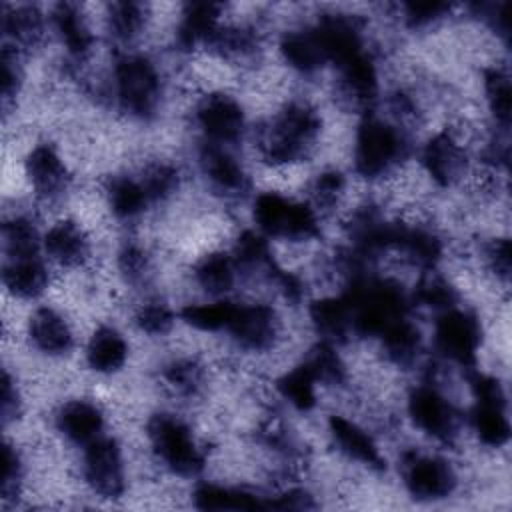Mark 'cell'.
<instances>
[{"instance_id": "cell-6", "label": "cell", "mask_w": 512, "mask_h": 512, "mask_svg": "<svg viewBox=\"0 0 512 512\" xmlns=\"http://www.w3.org/2000/svg\"><path fill=\"white\" fill-rule=\"evenodd\" d=\"M470 384L476 396L472 426L478 438L492 448L506 444L510 436V424L506 418V400L502 386L498 384V380L484 374H474L470 378Z\"/></svg>"}, {"instance_id": "cell-14", "label": "cell", "mask_w": 512, "mask_h": 512, "mask_svg": "<svg viewBox=\"0 0 512 512\" xmlns=\"http://www.w3.org/2000/svg\"><path fill=\"white\" fill-rule=\"evenodd\" d=\"M26 176L44 198L58 196L68 184V172L56 150L48 144L36 146L26 158Z\"/></svg>"}, {"instance_id": "cell-32", "label": "cell", "mask_w": 512, "mask_h": 512, "mask_svg": "<svg viewBox=\"0 0 512 512\" xmlns=\"http://www.w3.org/2000/svg\"><path fill=\"white\" fill-rule=\"evenodd\" d=\"M2 28L6 36H10L12 42L20 46H34L44 34L42 14L34 6H20L8 12L4 16Z\"/></svg>"}, {"instance_id": "cell-20", "label": "cell", "mask_w": 512, "mask_h": 512, "mask_svg": "<svg viewBox=\"0 0 512 512\" xmlns=\"http://www.w3.org/2000/svg\"><path fill=\"white\" fill-rule=\"evenodd\" d=\"M220 6L212 2H192L186 4L182 20L178 24L176 40L180 48H194L198 42H208L218 28Z\"/></svg>"}, {"instance_id": "cell-19", "label": "cell", "mask_w": 512, "mask_h": 512, "mask_svg": "<svg viewBox=\"0 0 512 512\" xmlns=\"http://www.w3.org/2000/svg\"><path fill=\"white\" fill-rule=\"evenodd\" d=\"M48 256L62 266H78L88 256V240L80 226L74 222H58L44 236Z\"/></svg>"}, {"instance_id": "cell-24", "label": "cell", "mask_w": 512, "mask_h": 512, "mask_svg": "<svg viewBox=\"0 0 512 512\" xmlns=\"http://www.w3.org/2000/svg\"><path fill=\"white\" fill-rule=\"evenodd\" d=\"M310 318L316 330L326 340H342L352 326V310L348 300L342 298H322L312 304Z\"/></svg>"}, {"instance_id": "cell-4", "label": "cell", "mask_w": 512, "mask_h": 512, "mask_svg": "<svg viewBox=\"0 0 512 512\" xmlns=\"http://www.w3.org/2000/svg\"><path fill=\"white\" fill-rule=\"evenodd\" d=\"M148 438L158 458L180 476H196L204 468V456L188 426L168 414H156L148 422Z\"/></svg>"}, {"instance_id": "cell-41", "label": "cell", "mask_w": 512, "mask_h": 512, "mask_svg": "<svg viewBox=\"0 0 512 512\" xmlns=\"http://www.w3.org/2000/svg\"><path fill=\"white\" fill-rule=\"evenodd\" d=\"M168 384L180 394H194L202 380V370L192 360H176L164 372Z\"/></svg>"}, {"instance_id": "cell-34", "label": "cell", "mask_w": 512, "mask_h": 512, "mask_svg": "<svg viewBox=\"0 0 512 512\" xmlns=\"http://www.w3.org/2000/svg\"><path fill=\"white\" fill-rule=\"evenodd\" d=\"M232 302H214V304H190L182 310V320L198 330H222L228 326L232 316Z\"/></svg>"}, {"instance_id": "cell-36", "label": "cell", "mask_w": 512, "mask_h": 512, "mask_svg": "<svg viewBox=\"0 0 512 512\" xmlns=\"http://www.w3.org/2000/svg\"><path fill=\"white\" fill-rule=\"evenodd\" d=\"M146 20V8L138 2L110 4V28L120 40H132Z\"/></svg>"}, {"instance_id": "cell-43", "label": "cell", "mask_w": 512, "mask_h": 512, "mask_svg": "<svg viewBox=\"0 0 512 512\" xmlns=\"http://www.w3.org/2000/svg\"><path fill=\"white\" fill-rule=\"evenodd\" d=\"M344 188V178L340 172L336 170H330V172H324L316 178L314 182V200L318 206H332L340 192Z\"/></svg>"}, {"instance_id": "cell-5", "label": "cell", "mask_w": 512, "mask_h": 512, "mask_svg": "<svg viewBox=\"0 0 512 512\" xmlns=\"http://www.w3.org/2000/svg\"><path fill=\"white\" fill-rule=\"evenodd\" d=\"M114 88L126 112L146 118L156 110L160 78L148 58L136 54L120 56L114 64Z\"/></svg>"}, {"instance_id": "cell-26", "label": "cell", "mask_w": 512, "mask_h": 512, "mask_svg": "<svg viewBox=\"0 0 512 512\" xmlns=\"http://www.w3.org/2000/svg\"><path fill=\"white\" fill-rule=\"evenodd\" d=\"M340 76L342 86L350 98H354L358 104H370L376 96V70L372 60L362 52L348 62L340 64Z\"/></svg>"}, {"instance_id": "cell-37", "label": "cell", "mask_w": 512, "mask_h": 512, "mask_svg": "<svg viewBox=\"0 0 512 512\" xmlns=\"http://www.w3.org/2000/svg\"><path fill=\"white\" fill-rule=\"evenodd\" d=\"M484 88H486V98H488V104H490V110H492L496 122L506 128L508 122H510V82H508V76L498 68L486 70Z\"/></svg>"}, {"instance_id": "cell-7", "label": "cell", "mask_w": 512, "mask_h": 512, "mask_svg": "<svg viewBox=\"0 0 512 512\" xmlns=\"http://www.w3.org/2000/svg\"><path fill=\"white\" fill-rule=\"evenodd\" d=\"M480 322L474 314L464 310H444L434 328V340L436 348L450 358L452 362H458L460 366H474L476 352L480 346Z\"/></svg>"}, {"instance_id": "cell-1", "label": "cell", "mask_w": 512, "mask_h": 512, "mask_svg": "<svg viewBox=\"0 0 512 512\" xmlns=\"http://www.w3.org/2000/svg\"><path fill=\"white\" fill-rule=\"evenodd\" d=\"M320 130L316 112L304 104H290L272 124L262 152L272 164H290L306 154Z\"/></svg>"}, {"instance_id": "cell-8", "label": "cell", "mask_w": 512, "mask_h": 512, "mask_svg": "<svg viewBox=\"0 0 512 512\" xmlns=\"http://www.w3.org/2000/svg\"><path fill=\"white\" fill-rule=\"evenodd\" d=\"M402 476L408 492L420 500H438L448 496L456 486V476L450 464L436 456L410 452L404 456Z\"/></svg>"}, {"instance_id": "cell-42", "label": "cell", "mask_w": 512, "mask_h": 512, "mask_svg": "<svg viewBox=\"0 0 512 512\" xmlns=\"http://www.w3.org/2000/svg\"><path fill=\"white\" fill-rule=\"evenodd\" d=\"M450 10L444 2H408L404 4L406 20L410 26H426L438 18H442Z\"/></svg>"}, {"instance_id": "cell-11", "label": "cell", "mask_w": 512, "mask_h": 512, "mask_svg": "<svg viewBox=\"0 0 512 512\" xmlns=\"http://www.w3.org/2000/svg\"><path fill=\"white\" fill-rule=\"evenodd\" d=\"M196 118L212 144L236 142L244 130V112L240 104L226 94L206 96L196 110Z\"/></svg>"}, {"instance_id": "cell-17", "label": "cell", "mask_w": 512, "mask_h": 512, "mask_svg": "<svg viewBox=\"0 0 512 512\" xmlns=\"http://www.w3.org/2000/svg\"><path fill=\"white\" fill-rule=\"evenodd\" d=\"M56 424L68 440L76 444H90L100 436L102 412L86 400H72L60 408Z\"/></svg>"}, {"instance_id": "cell-38", "label": "cell", "mask_w": 512, "mask_h": 512, "mask_svg": "<svg viewBox=\"0 0 512 512\" xmlns=\"http://www.w3.org/2000/svg\"><path fill=\"white\" fill-rule=\"evenodd\" d=\"M414 298L416 302H420L422 306H428V308H434V310H450L454 308L456 300H458V294L456 290L440 276H426L416 292H414Z\"/></svg>"}, {"instance_id": "cell-12", "label": "cell", "mask_w": 512, "mask_h": 512, "mask_svg": "<svg viewBox=\"0 0 512 512\" xmlns=\"http://www.w3.org/2000/svg\"><path fill=\"white\" fill-rule=\"evenodd\" d=\"M226 330L248 350H266L272 346L276 336L274 310L264 304L236 306L228 320Z\"/></svg>"}, {"instance_id": "cell-45", "label": "cell", "mask_w": 512, "mask_h": 512, "mask_svg": "<svg viewBox=\"0 0 512 512\" xmlns=\"http://www.w3.org/2000/svg\"><path fill=\"white\" fill-rule=\"evenodd\" d=\"M20 84V68H18V56L10 50V46H4L2 50V96L4 102L12 100L18 92Z\"/></svg>"}, {"instance_id": "cell-10", "label": "cell", "mask_w": 512, "mask_h": 512, "mask_svg": "<svg viewBox=\"0 0 512 512\" xmlns=\"http://www.w3.org/2000/svg\"><path fill=\"white\" fill-rule=\"evenodd\" d=\"M408 412L420 430L442 442H450L458 432L456 408L432 386H418L410 394Z\"/></svg>"}, {"instance_id": "cell-44", "label": "cell", "mask_w": 512, "mask_h": 512, "mask_svg": "<svg viewBox=\"0 0 512 512\" xmlns=\"http://www.w3.org/2000/svg\"><path fill=\"white\" fill-rule=\"evenodd\" d=\"M20 478H22V464H20L18 452L10 444H6L4 446V470H2V496L6 500L18 494Z\"/></svg>"}, {"instance_id": "cell-15", "label": "cell", "mask_w": 512, "mask_h": 512, "mask_svg": "<svg viewBox=\"0 0 512 512\" xmlns=\"http://www.w3.org/2000/svg\"><path fill=\"white\" fill-rule=\"evenodd\" d=\"M330 434L342 454H346L352 460H358L374 470L384 468V460L374 444V440L354 422L346 420L344 416H330L328 420Z\"/></svg>"}, {"instance_id": "cell-28", "label": "cell", "mask_w": 512, "mask_h": 512, "mask_svg": "<svg viewBox=\"0 0 512 512\" xmlns=\"http://www.w3.org/2000/svg\"><path fill=\"white\" fill-rule=\"evenodd\" d=\"M236 262L228 254L212 252L196 266V280L208 294H224L234 286Z\"/></svg>"}, {"instance_id": "cell-21", "label": "cell", "mask_w": 512, "mask_h": 512, "mask_svg": "<svg viewBox=\"0 0 512 512\" xmlns=\"http://www.w3.org/2000/svg\"><path fill=\"white\" fill-rule=\"evenodd\" d=\"M128 356V346L124 338L110 326H100L86 348L88 366L96 372L110 374L124 366Z\"/></svg>"}, {"instance_id": "cell-30", "label": "cell", "mask_w": 512, "mask_h": 512, "mask_svg": "<svg viewBox=\"0 0 512 512\" xmlns=\"http://www.w3.org/2000/svg\"><path fill=\"white\" fill-rule=\"evenodd\" d=\"M108 202L118 218H134L150 200L140 182L120 176L114 178L108 186Z\"/></svg>"}, {"instance_id": "cell-40", "label": "cell", "mask_w": 512, "mask_h": 512, "mask_svg": "<svg viewBox=\"0 0 512 512\" xmlns=\"http://www.w3.org/2000/svg\"><path fill=\"white\" fill-rule=\"evenodd\" d=\"M136 324L142 332L152 334V336H160V334H166L172 328L174 314L162 302H148V304L138 308Z\"/></svg>"}, {"instance_id": "cell-27", "label": "cell", "mask_w": 512, "mask_h": 512, "mask_svg": "<svg viewBox=\"0 0 512 512\" xmlns=\"http://www.w3.org/2000/svg\"><path fill=\"white\" fill-rule=\"evenodd\" d=\"M280 50L286 62L304 74L318 70L326 62L324 52L312 30L286 34L280 42Z\"/></svg>"}, {"instance_id": "cell-9", "label": "cell", "mask_w": 512, "mask_h": 512, "mask_svg": "<svg viewBox=\"0 0 512 512\" xmlns=\"http://www.w3.org/2000/svg\"><path fill=\"white\" fill-rule=\"evenodd\" d=\"M84 476L90 488L104 498H118L124 492V468L118 444L112 438H96L84 454Z\"/></svg>"}, {"instance_id": "cell-3", "label": "cell", "mask_w": 512, "mask_h": 512, "mask_svg": "<svg viewBox=\"0 0 512 512\" xmlns=\"http://www.w3.org/2000/svg\"><path fill=\"white\" fill-rule=\"evenodd\" d=\"M258 228L274 238L310 240L318 234V218L308 204L292 202L276 192L260 194L254 202Z\"/></svg>"}, {"instance_id": "cell-35", "label": "cell", "mask_w": 512, "mask_h": 512, "mask_svg": "<svg viewBox=\"0 0 512 512\" xmlns=\"http://www.w3.org/2000/svg\"><path fill=\"white\" fill-rule=\"evenodd\" d=\"M304 364L314 374L316 382H328V384H342L344 382V364L340 362L338 354L328 342L318 344L310 350Z\"/></svg>"}, {"instance_id": "cell-2", "label": "cell", "mask_w": 512, "mask_h": 512, "mask_svg": "<svg viewBox=\"0 0 512 512\" xmlns=\"http://www.w3.org/2000/svg\"><path fill=\"white\" fill-rule=\"evenodd\" d=\"M408 142L398 128L378 116H368L358 126L354 166L366 178L384 174L392 164L406 156Z\"/></svg>"}, {"instance_id": "cell-25", "label": "cell", "mask_w": 512, "mask_h": 512, "mask_svg": "<svg viewBox=\"0 0 512 512\" xmlns=\"http://www.w3.org/2000/svg\"><path fill=\"white\" fill-rule=\"evenodd\" d=\"M52 20H54L56 32L60 34L62 42L66 44L72 56L82 58L84 54H88L92 46V34L74 4H66V2L56 4L52 12Z\"/></svg>"}, {"instance_id": "cell-33", "label": "cell", "mask_w": 512, "mask_h": 512, "mask_svg": "<svg viewBox=\"0 0 512 512\" xmlns=\"http://www.w3.org/2000/svg\"><path fill=\"white\" fill-rule=\"evenodd\" d=\"M4 246L10 260L38 256L40 238L34 224L28 218L16 216L4 224Z\"/></svg>"}, {"instance_id": "cell-16", "label": "cell", "mask_w": 512, "mask_h": 512, "mask_svg": "<svg viewBox=\"0 0 512 512\" xmlns=\"http://www.w3.org/2000/svg\"><path fill=\"white\" fill-rule=\"evenodd\" d=\"M200 162H202L204 174L208 176L212 186H216L220 192L242 194L246 190L248 180L242 166L220 144L204 146L200 154Z\"/></svg>"}, {"instance_id": "cell-13", "label": "cell", "mask_w": 512, "mask_h": 512, "mask_svg": "<svg viewBox=\"0 0 512 512\" xmlns=\"http://www.w3.org/2000/svg\"><path fill=\"white\" fill-rule=\"evenodd\" d=\"M422 162L426 172L432 176V180L440 186L454 184L466 166V156L458 140L448 134L440 132L434 138L428 140L422 152Z\"/></svg>"}, {"instance_id": "cell-23", "label": "cell", "mask_w": 512, "mask_h": 512, "mask_svg": "<svg viewBox=\"0 0 512 512\" xmlns=\"http://www.w3.org/2000/svg\"><path fill=\"white\" fill-rule=\"evenodd\" d=\"M194 502L204 510H256L268 508V498L256 496L240 488H224L218 484H200L194 492Z\"/></svg>"}, {"instance_id": "cell-22", "label": "cell", "mask_w": 512, "mask_h": 512, "mask_svg": "<svg viewBox=\"0 0 512 512\" xmlns=\"http://www.w3.org/2000/svg\"><path fill=\"white\" fill-rule=\"evenodd\" d=\"M2 280H4V286L14 296L36 298L48 286V270L38 260V256L18 258V260H10V264L4 266Z\"/></svg>"}, {"instance_id": "cell-39", "label": "cell", "mask_w": 512, "mask_h": 512, "mask_svg": "<svg viewBox=\"0 0 512 512\" xmlns=\"http://www.w3.org/2000/svg\"><path fill=\"white\" fill-rule=\"evenodd\" d=\"M148 200H162L178 186V172L170 164H152L140 180Z\"/></svg>"}, {"instance_id": "cell-46", "label": "cell", "mask_w": 512, "mask_h": 512, "mask_svg": "<svg viewBox=\"0 0 512 512\" xmlns=\"http://www.w3.org/2000/svg\"><path fill=\"white\" fill-rule=\"evenodd\" d=\"M118 262H120V270L128 276V280H140L144 276L146 268H148L146 254L138 246H134V244L126 246L120 252Z\"/></svg>"}, {"instance_id": "cell-48", "label": "cell", "mask_w": 512, "mask_h": 512, "mask_svg": "<svg viewBox=\"0 0 512 512\" xmlns=\"http://www.w3.org/2000/svg\"><path fill=\"white\" fill-rule=\"evenodd\" d=\"M18 408H20V402H18V392H16V386L10 378L8 372H4V390H2V416H4V422L8 424L10 420L16 418L18 414Z\"/></svg>"}, {"instance_id": "cell-18", "label": "cell", "mask_w": 512, "mask_h": 512, "mask_svg": "<svg viewBox=\"0 0 512 512\" xmlns=\"http://www.w3.org/2000/svg\"><path fill=\"white\" fill-rule=\"evenodd\" d=\"M30 338L44 354H66L72 348V332L66 320L52 308H38L30 318Z\"/></svg>"}, {"instance_id": "cell-29", "label": "cell", "mask_w": 512, "mask_h": 512, "mask_svg": "<svg viewBox=\"0 0 512 512\" xmlns=\"http://www.w3.org/2000/svg\"><path fill=\"white\" fill-rule=\"evenodd\" d=\"M382 344L390 360H394L400 366H406L414 362V358L420 352V334L418 330L406 320L400 318L392 322L382 334Z\"/></svg>"}, {"instance_id": "cell-47", "label": "cell", "mask_w": 512, "mask_h": 512, "mask_svg": "<svg viewBox=\"0 0 512 512\" xmlns=\"http://www.w3.org/2000/svg\"><path fill=\"white\" fill-rule=\"evenodd\" d=\"M488 260L496 274H500L504 280L510 274V242L508 240H494L488 248Z\"/></svg>"}, {"instance_id": "cell-31", "label": "cell", "mask_w": 512, "mask_h": 512, "mask_svg": "<svg viewBox=\"0 0 512 512\" xmlns=\"http://www.w3.org/2000/svg\"><path fill=\"white\" fill-rule=\"evenodd\" d=\"M314 384H316V378L310 372V368L306 364H300L290 372H286L276 386H278V392L284 396V400H288L294 408L306 412L316 404Z\"/></svg>"}]
</instances>
